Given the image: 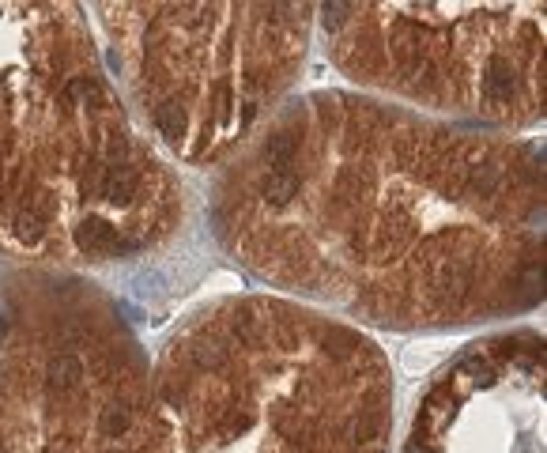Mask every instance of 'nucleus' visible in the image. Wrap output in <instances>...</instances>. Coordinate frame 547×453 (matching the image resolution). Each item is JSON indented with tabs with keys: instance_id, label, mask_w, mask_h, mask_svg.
Masks as SVG:
<instances>
[{
	"instance_id": "7",
	"label": "nucleus",
	"mask_w": 547,
	"mask_h": 453,
	"mask_svg": "<svg viewBox=\"0 0 547 453\" xmlns=\"http://www.w3.org/2000/svg\"><path fill=\"white\" fill-rule=\"evenodd\" d=\"M400 453H544V333L464 344L415 396Z\"/></svg>"
},
{
	"instance_id": "2",
	"label": "nucleus",
	"mask_w": 547,
	"mask_h": 453,
	"mask_svg": "<svg viewBox=\"0 0 547 453\" xmlns=\"http://www.w3.org/2000/svg\"><path fill=\"white\" fill-rule=\"evenodd\" d=\"M185 185L121 102L76 4H0V257L95 272L163 253Z\"/></svg>"
},
{
	"instance_id": "6",
	"label": "nucleus",
	"mask_w": 547,
	"mask_h": 453,
	"mask_svg": "<svg viewBox=\"0 0 547 453\" xmlns=\"http://www.w3.org/2000/svg\"><path fill=\"white\" fill-rule=\"evenodd\" d=\"M325 57L370 99L453 125L544 121V4H321Z\"/></svg>"
},
{
	"instance_id": "1",
	"label": "nucleus",
	"mask_w": 547,
	"mask_h": 453,
	"mask_svg": "<svg viewBox=\"0 0 547 453\" xmlns=\"http://www.w3.org/2000/svg\"><path fill=\"white\" fill-rule=\"evenodd\" d=\"M544 155L363 91L295 95L219 166L208 223L272 295L389 333L517 318L544 298Z\"/></svg>"
},
{
	"instance_id": "4",
	"label": "nucleus",
	"mask_w": 547,
	"mask_h": 453,
	"mask_svg": "<svg viewBox=\"0 0 547 453\" xmlns=\"http://www.w3.org/2000/svg\"><path fill=\"white\" fill-rule=\"evenodd\" d=\"M102 61L121 102L166 159L227 166L299 84L313 4H95Z\"/></svg>"
},
{
	"instance_id": "5",
	"label": "nucleus",
	"mask_w": 547,
	"mask_h": 453,
	"mask_svg": "<svg viewBox=\"0 0 547 453\" xmlns=\"http://www.w3.org/2000/svg\"><path fill=\"white\" fill-rule=\"evenodd\" d=\"M0 453H170L155 359L83 272H0Z\"/></svg>"
},
{
	"instance_id": "3",
	"label": "nucleus",
	"mask_w": 547,
	"mask_h": 453,
	"mask_svg": "<svg viewBox=\"0 0 547 453\" xmlns=\"http://www.w3.org/2000/svg\"><path fill=\"white\" fill-rule=\"evenodd\" d=\"M170 453H392V363L279 295L197 306L155 355Z\"/></svg>"
}]
</instances>
